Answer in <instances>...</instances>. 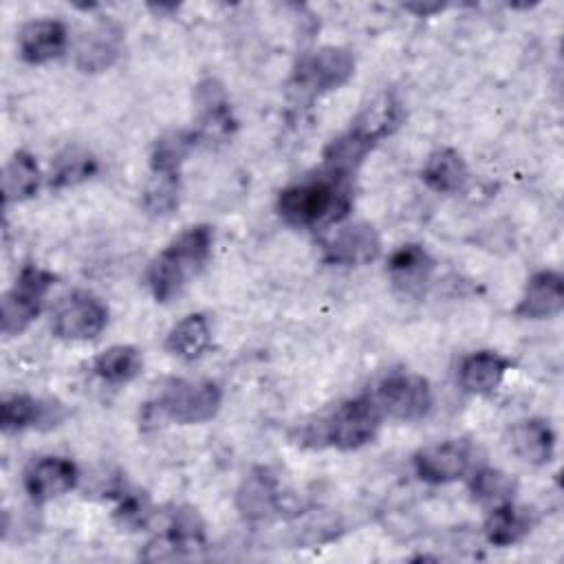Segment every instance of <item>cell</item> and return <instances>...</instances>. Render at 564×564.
I'll return each mask as SVG.
<instances>
[{
    "label": "cell",
    "mask_w": 564,
    "mask_h": 564,
    "mask_svg": "<svg viewBox=\"0 0 564 564\" xmlns=\"http://www.w3.org/2000/svg\"><path fill=\"white\" fill-rule=\"evenodd\" d=\"M278 214L291 227H317L339 223L352 207L350 178L322 176L293 183L278 194Z\"/></svg>",
    "instance_id": "cell-1"
},
{
    "label": "cell",
    "mask_w": 564,
    "mask_h": 564,
    "mask_svg": "<svg viewBox=\"0 0 564 564\" xmlns=\"http://www.w3.org/2000/svg\"><path fill=\"white\" fill-rule=\"evenodd\" d=\"M214 229L192 225L172 238L148 267V286L156 302H170L203 271L212 256Z\"/></svg>",
    "instance_id": "cell-2"
},
{
    "label": "cell",
    "mask_w": 564,
    "mask_h": 564,
    "mask_svg": "<svg viewBox=\"0 0 564 564\" xmlns=\"http://www.w3.org/2000/svg\"><path fill=\"white\" fill-rule=\"evenodd\" d=\"M223 392L214 381H185L170 383L143 410V423L172 421L181 425H196L214 419L220 410Z\"/></svg>",
    "instance_id": "cell-3"
},
{
    "label": "cell",
    "mask_w": 564,
    "mask_h": 564,
    "mask_svg": "<svg viewBox=\"0 0 564 564\" xmlns=\"http://www.w3.org/2000/svg\"><path fill=\"white\" fill-rule=\"evenodd\" d=\"M383 412L375 397L359 394L339 403L322 425V438L335 449H359L370 443L381 425Z\"/></svg>",
    "instance_id": "cell-4"
},
{
    "label": "cell",
    "mask_w": 564,
    "mask_h": 564,
    "mask_svg": "<svg viewBox=\"0 0 564 564\" xmlns=\"http://www.w3.org/2000/svg\"><path fill=\"white\" fill-rule=\"evenodd\" d=\"M55 275L37 264H24L13 286L2 295V333L7 337L20 335L40 315Z\"/></svg>",
    "instance_id": "cell-5"
},
{
    "label": "cell",
    "mask_w": 564,
    "mask_h": 564,
    "mask_svg": "<svg viewBox=\"0 0 564 564\" xmlns=\"http://www.w3.org/2000/svg\"><path fill=\"white\" fill-rule=\"evenodd\" d=\"M355 73V57L341 46H322L319 51L300 59L293 73V88L313 99L324 93L337 90Z\"/></svg>",
    "instance_id": "cell-6"
},
{
    "label": "cell",
    "mask_w": 564,
    "mask_h": 564,
    "mask_svg": "<svg viewBox=\"0 0 564 564\" xmlns=\"http://www.w3.org/2000/svg\"><path fill=\"white\" fill-rule=\"evenodd\" d=\"M375 401L390 419L419 421L430 414L434 394L427 379L410 372H394L377 386Z\"/></svg>",
    "instance_id": "cell-7"
},
{
    "label": "cell",
    "mask_w": 564,
    "mask_h": 564,
    "mask_svg": "<svg viewBox=\"0 0 564 564\" xmlns=\"http://www.w3.org/2000/svg\"><path fill=\"white\" fill-rule=\"evenodd\" d=\"M108 322L106 304L90 291H73L55 306L53 333L66 341L95 339Z\"/></svg>",
    "instance_id": "cell-8"
},
{
    "label": "cell",
    "mask_w": 564,
    "mask_h": 564,
    "mask_svg": "<svg viewBox=\"0 0 564 564\" xmlns=\"http://www.w3.org/2000/svg\"><path fill=\"white\" fill-rule=\"evenodd\" d=\"M471 445L467 441H443L421 447L412 456L416 476L432 485H447L463 478L471 469Z\"/></svg>",
    "instance_id": "cell-9"
},
{
    "label": "cell",
    "mask_w": 564,
    "mask_h": 564,
    "mask_svg": "<svg viewBox=\"0 0 564 564\" xmlns=\"http://www.w3.org/2000/svg\"><path fill=\"white\" fill-rule=\"evenodd\" d=\"M205 544V529L198 513L189 507H178L170 513L165 524V533L156 535L148 542L143 551V560L159 562V560H176L194 549Z\"/></svg>",
    "instance_id": "cell-10"
},
{
    "label": "cell",
    "mask_w": 564,
    "mask_h": 564,
    "mask_svg": "<svg viewBox=\"0 0 564 564\" xmlns=\"http://www.w3.org/2000/svg\"><path fill=\"white\" fill-rule=\"evenodd\" d=\"M403 106L394 93H379L372 97L350 121V128L346 130L350 137H355L359 143H364L368 150H375L383 139L394 134L399 126L403 123Z\"/></svg>",
    "instance_id": "cell-11"
},
{
    "label": "cell",
    "mask_w": 564,
    "mask_h": 564,
    "mask_svg": "<svg viewBox=\"0 0 564 564\" xmlns=\"http://www.w3.org/2000/svg\"><path fill=\"white\" fill-rule=\"evenodd\" d=\"M77 465L66 456H40L29 463L22 476L24 491L35 502H48L77 485Z\"/></svg>",
    "instance_id": "cell-12"
},
{
    "label": "cell",
    "mask_w": 564,
    "mask_h": 564,
    "mask_svg": "<svg viewBox=\"0 0 564 564\" xmlns=\"http://www.w3.org/2000/svg\"><path fill=\"white\" fill-rule=\"evenodd\" d=\"M381 251L379 234L368 223H352L337 229L324 242V262L335 267H361L372 262Z\"/></svg>",
    "instance_id": "cell-13"
},
{
    "label": "cell",
    "mask_w": 564,
    "mask_h": 564,
    "mask_svg": "<svg viewBox=\"0 0 564 564\" xmlns=\"http://www.w3.org/2000/svg\"><path fill=\"white\" fill-rule=\"evenodd\" d=\"M196 106H198V128L194 130L198 141L220 143L227 141L236 128V119L225 95V88L207 77L196 86Z\"/></svg>",
    "instance_id": "cell-14"
},
{
    "label": "cell",
    "mask_w": 564,
    "mask_h": 564,
    "mask_svg": "<svg viewBox=\"0 0 564 564\" xmlns=\"http://www.w3.org/2000/svg\"><path fill=\"white\" fill-rule=\"evenodd\" d=\"M236 507L245 520L260 522L282 509V489L269 469H253L236 491Z\"/></svg>",
    "instance_id": "cell-15"
},
{
    "label": "cell",
    "mask_w": 564,
    "mask_h": 564,
    "mask_svg": "<svg viewBox=\"0 0 564 564\" xmlns=\"http://www.w3.org/2000/svg\"><path fill=\"white\" fill-rule=\"evenodd\" d=\"M564 308V278L544 269L533 273L522 291L513 313L522 319H549Z\"/></svg>",
    "instance_id": "cell-16"
},
{
    "label": "cell",
    "mask_w": 564,
    "mask_h": 564,
    "mask_svg": "<svg viewBox=\"0 0 564 564\" xmlns=\"http://www.w3.org/2000/svg\"><path fill=\"white\" fill-rule=\"evenodd\" d=\"M0 423L4 432H22L31 427H53L64 419L59 403L42 401L31 394H7L0 405Z\"/></svg>",
    "instance_id": "cell-17"
},
{
    "label": "cell",
    "mask_w": 564,
    "mask_h": 564,
    "mask_svg": "<svg viewBox=\"0 0 564 564\" xmlns=\"http://www.w3.org/2000/svg\"><path fill=\"white\" fill-rule=\"evenodd\" d=\"M68 46V29L62 20H33L20 29L18 48L26 64L57 59Z\"/></svg>",
    "instance_id": "cell-18"
},
{
    "label": "cell",
    "mask_w": 564,
    "mask_h": 564,
    "mask_svg": "<svg viewBox=\"0 0 564 564\" xmlns=\"http://www.w3.org/2000/svg\"><path fill=\"white\" fill-rule=\"evenodd\" d=\"M434 271L432 256L421 245H401L388 260V275L403 295H419Z\"/></svg>",
    "instance_id": "cell-19"
},
{
    "label": "cell",
    "mask_w": 564,
    "mask_h": 564,
    "mask_svg": "<svg viewBox=\"0 0 564 564\" xmlns=\"http://www.w3.org/2000/svg\"><path fill=\"white\" fill-rule=\"evenodd\" d=\"M511 361L494 350H476L463 357L458 383L469 394H491L509 372Z\"/></svg>",
    "instance_id": "cell-20"
},
{
    "label": "cell",
    "mask_w": 564,
    "mask_h": 564,
    "mask_svg": "<svg viewBox=\"0 0 564 564\" xmlns=\"http://www.w3.org/2000/svg\"><path fill=\"white\" fill-rule=\"evenodd\" d=\"M123 33L115 22L95 24L77 46V66L84 73H99L112 66L121 53Z\"/></svg>",
    "instance_id": "cell-21"
},
{
    "label": "cell",
    "mask_w": 564,
    "mask_h": 564,
    "mask_svg": "<svg viewBox=\"0 0 564 564\" xmlns=\"http://www.w3.org/2000/svg\"><path fill=\"white\" fill-rule=\"evenodd\" d=\"M513 454L529 465H546L555 452V434L542 419L518 421L509 432Z\"/></svg>",
    "instance_id": "cell-22"
},
{
    "label": "cell",
    "mask_w": 564,
    "mask_h": 564,
    "mask_svg": "<svg viewBox=\"0 0 564 564\" xmlns=\"http://www.w3.org/2000/svg\"><path fill=\"white\" fill-rule=\"evenodd\" d=\"M467 163L465 159L452 148L434 150L421 170L423 183L441 194H454L467 183Z\"/></svg>",
    "instance_id": "cell-23"
},
{
    "label": "cell",
    "mask_w": 564,
    "mask_h": 564,
    "mask_svg": "<svg viewBox=\"0 0 564 564\" xmlns=\"http://www.w3.org/2000/svg\"><path fill=\"white\" fill-rule=\"evenodd\" d=\"M209 341L212 330L207 317L203 313H189L170 328L165 337V348L170 350V355L183 361H194L207 350Z\"/></svg>",
    "instance_id": "cell-24"
},
{
    "label": "cell",
    "mask_w": 564,
    "mask_h": 564,
    "mask_svg": "<svg viewBox=\"0 0 564 564\" xmlns=\"http://www.w3.org/2000/svg\"><path fill=\"white\" fill-rule=\"evenodd\" d=\"M42 174L40 165L33 154L26 150L13 152V156L7 161L4 172H2V192H4V203H22L31 198L37 187H40Z\"/></svg>",
    "instance_id": "cell-25"
},
{
    "label": "cell",
    "mask_w": 564,
    "mask_h": 564,
    "mask_svg": "<svg viewBox=\"0 0 564 564\" xmlns=\"http://www.w3.org/2000/svg\"><path fill=\"white\" fill-rule=\"evenodd\" d=\"M485 538L494 546H511L531 531V518L513 505V500L491 507L485 520Z\"/></svg>",
    "instance_id": "cell-26"
},
{
    "label": "cell",
    "mask_w": 564,
    "mask_h": 564,
    "mask_svg": "<svg viewBox=\"0 0 564 564\" xmlns=\"http://www.w3.org/2000/svg\"><path fill=\"white\" fill-rule=\"evenodd\" d=\"M97 170H99V163L93 152L79 145H68L53 159L51 172H48V185L55 189L73 187L93 178Z\"/></svg>",
    "instance_id": "cell-27"
},
{
    "label": "cell",
    "mask_w": 564,
    "mask_h": 564,
    "mask_svg": "<svg viewBox=\"0 0 564 564\" xmlns=\"http://www.w3.org/2000/svg\"><path fill=\"white\" fill-rule=\"evenodd\" d=\"M90 368L99 379H104L108 383H128L141 372L143 357L134 346L117 344V346L101 350L93 359Z\"/></svg>",
    "instance_id": "cell-28"
},
{
    "label": "cell",
    "mask_w": 564,
    "mask_h": 564,
    "mask_svg": "<svg viewBox=\"0 0 564 564\" xmlns=\"http://www.w3.org/2000/svg\"><path fill=\"white\" fill-rule=\"evenodd\" d=\"M198 137L194 130H170L159 137L150 152V167L154 174H178L187 154L196 148Z\"/></svg>",
    "instance_id": "cell-29"
},
{
    "label": "cell",
    "mask_w": 564,
    "mask_h": 564,
    "mask_svg": "<svg viewBox=\"0 0 564 564\" xmlns=\"http://www.w3.org/2000/svg\"><path fill=\"white\" fill-rule=\"evenodd\" d=\"M469 489H471V496L482 502V505H489V507H496V505H502V502H509L513 500V494H516V482L509 474L500 471V469H494V467H482L478 471L471 474V480H469Z\"/></svg>",
    "instance_id": "cell-30"
},
{
    "label": "cell",
    "mask_w": 564,
    "mask_h": 564,
    "mask_svg": "<svg viewBox=\"0 0 564 564\" xmlns=\"http://www.w3.org/2000/svg\"><path fill=\"white\" fill-rule=\"evenodd\" d=\"M178 174H154L143 192V207L152 216H167L178 207Z\"/></svg>",
    "instance_id": "cell-31"
}]
</instances>
